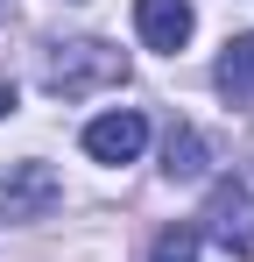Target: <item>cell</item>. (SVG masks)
<instances>
[{
	"label": "cell",
	"mask_w": 254,
	"mask_h": 262,
	"mask_svg": "<svg viewBox=\"0 0 254 262\" xmlns=\"http://www.w3.org/2000/svg\"><path fill=\"white\" fill-rule=\"evenodd\" d=\"M57 199H64V184L49 163H14L0 177V220H42Z\"/></svg>",
	"instance_id": "3"
},
{
	"label": "cell",
	"mask_w": 254,
	"mask_h": 262,
	"mask_svg": "<svg viewBox=\"0 0 254 262\" xmlns=\"http://www.w3.org/2000/svg\"><path fill=\"white\" fill-rule=\"evenodd\" d=\"M127 78V57L113 43H99V36H78V43H64L49 57V71H42V85L57 92V99H85V92L99 85H120Z\"/></svg>",
	"instance_id": "1"
},
{
	"label": "cell",
	"mask_w": 254,
	"mask_h": 262,
	"mask_svg": "<svg viewBox=\"0 0 254 262\" xmlns=\"http://www.w3.org/2000/svg\"><path fill=\"white\" fill-rule=\"evenodd\" d=\"M148 262H198V227H163Z\"/></svg>",
	"instance_id": "8"
},
{
	"label": "cell",
	"mask_w": 254,
	"mask_h": 262,
	"mask_svg": "<svg viewBox=\"0 0 254 262\" xmlns=\"http://www.w3.org/2000/svg\"><path fill=\"white\" fill-rule=\"evenodd\" d=\"M141 149H148V121H141L134 106L99 114V121L85 128V156H92V163H134Z\"/></svg>",
	"instance_id": "4"
},
{
	"label": "cell",
	"mask_w": 254,
	"mask_h": 262,
	"mask_svg": "<svg viewBox=\"0 0 254 262\" xmlns=\"http://www.w3.org/2000/svg\"><path fill=\"white\" fill-rule=\"evenodd\" d=\"M134 29H141V43L176 57V50L191 43V0H134Z\"/></svg>",
	"instance_id": "5"
},
{
	"label": "cell",
	"mask_w": 254,
	"mask_h": 262,
	"mask_svg": "<svg viewBox=\"0 0 254 262\" xmlns=\"http://www.w3.org/2000/svg\"><path fill=\"white\" fill-rule=\"evenodd\" d=\"M205 227H212V241H219L226 255L254 262V163H247V170H233L226 184H212Z\"/></svg>",
	"instance_id": "2"
},
{
	"label": "cell",
	"mask_w": 254,
	"mask_h": 262,
	"mask_svg": "<svg viewBox=\"0 0 254 262\" xmlns=\"http://www.w3.org/2000/svg\"><path fill=\"white\" fill-rule=\"evenodd\" d=\"M163 170L176 177V184L205 177V142H198V128H169V142H163Z\"/></svg>",
	"instance_id": "7"
},
{
	"label": "cell",
	"mask_w": 254,
	"mask_h": 262,
	"mask_svg": "<svg viewBox=\"0 0 254 262\" xmlns=\"http://www.w3.org/2000/svg\"><path fill=\"white\" fill-rule=\"evenodd\" d=\"M212 85L226 92V106H254V36H233L212 64Z\"/></svg>",
	"instance_id": "6"
},
{
	"label": "cell",
	"mask_w": 254,
	"mask_h": 262,
	"mask_svg": "<svg viewBox=\"0 0 254 262\" xmlns=\"http://www.w3.org/2000/svg\"><path fill=\"white\" fill-rule=\"evenodd\" d=\"M7 114H14V85L0 78V121H7Z\"/></svg>",
	"instance_id": "9"
}]
</instances>
